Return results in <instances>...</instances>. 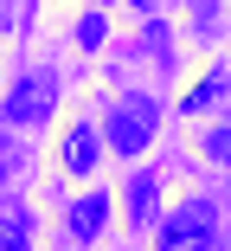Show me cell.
Listing matches in <instances>:
<instances>
[{"label":"cell","instance_id":"obj_1","mask_svg":"<svg viewBox=\"0 0 231 251\" xmlns=\"http://www.w3.org/2000/svg\"><path fill=\"white\" fill-rule=\"evenodd\" d=\"M154 129H161V103H154V97L128 90V97L109 103V148H116V155H142V148L154 142Z\"/></svg>","mask_w":231,"mask_h":251},{"label":"cell","instance_id":"obj_2","mask_svg":"<svg viewBox=\"0 0 231 251\" xmlns=\"http://www.w3.org/2000/svg\"><path fill=\"white\" fill-rule=\"evenodd\" d=\"M212 232H218L212 200H187V206L161 226V251H212Z\"/></svg>","mask_w":231,"mask_h":251},{"label":"cell","instance_id":"obj_3","mask_svg":"<svg viewBox=\"0 0 231 251\" xmlns=\"http://www.w3.org/2000/svg\"><path fill=\"white\" fill-rule=\"evenodd\" d=\"M52 110H58V77L52 71H32L7 90V123H45Z\"/></svg>","mask_w":231,"mask_h":251},{"label":"cell","instance_id":"obj_4","mask_svg":"<svg viewBox=\"0 0 231 251\" xmlns=\"http://www.w3.org/2000/svg\"><path fill=\"white\" fill-rule=\"evenodd\" d=\"M103 161V142H97V129L90 123H77L71 135H64V174H90Z\"/></svg>","mask_w":231,"mask_h":251},{"label":"cell","instance_id":"obj_5","mask_svg":"<svg viewBox=\"0 0 231 251\" xmlns=\"http://www.w3.org/2000/svg\"><path fill=\"white\" fill-rule=\"evenodd\" d=\"M103 219H109V193H84L77 206H71V238L90 245V238L103 232Z\"/></svg>","mask_w":231,"mask_h":251},{"label":"cell","instance_id":"obj_6","mask_svg":"<svg viewBox=\"0 0 231 251\" xmlns=\"http://www.w3.org/2000/svg\"><path fill=\"white\" fill-rule=\"evenodd\" d=\"M0 251H32V213L0 206Z\"/></svg>","mask_w":231,"mask_h":251},{"label":"cell","instance_id":"obj_7","mask_svg":"<svg viewBox=\"0 0 231 251\" xmlns=\"http://www.w3.org/2000/svg\"><path fill=\"white\" fill-rule=\"evenodd\" d=\"M225 90H231V71L218 65V71H206V77H199V84H193L187 97H180V110H193V116H199L206 103H218V97H225Z\"/></svg>","mask_w":231,"mask_h":251},{"label":"cell","instance_id":"obj_8","mask_svg":"<svg viewBox=\"0 0 231 251\" xmlns=\"http://www.w3.org/2000/svg\"><path fill=\"white\" fill-rule=\"evenodd\" d=\"M148 213H154V174H135L128 180V219L148 226Z\"/></svg>","mask_w":231,"mask_h":251},{"label":"cell","instance_id":"obj_9","mask_svg":"<svg viewBox=\"0 0 231 251\" xmlns=\"http://www.w3.org/2000/svg\"><path fill=\"white\" fill-rule=\"evenodd\" d=\"M199 148H206V161H218V168H231V123H218V129H212V135H206Z\"/></svg>","mask_w":231,"mask_h":251},{"label":"cell","instance_id":"obj_10","mask_svg":"<svg viewBox=\"0 0 231 251\" xmlns=\"http://www.w3.org/2000/svg\"><path fill=\"white\" fill-rule=\"evenodd\" d=\"M77 39L97 45V39H103V13H84V20H77Z\"/></svg>","mask_w":231,"mask_h":251}]
</instances>
